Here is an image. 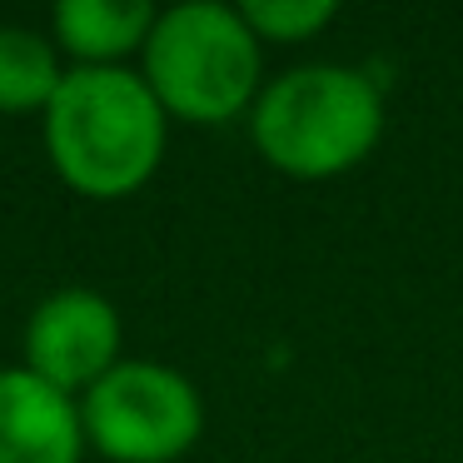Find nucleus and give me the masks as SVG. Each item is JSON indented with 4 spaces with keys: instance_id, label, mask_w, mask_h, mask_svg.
I'll return each instance as SVG.
<instances>
[{
    "instance_id": "obj_3",
    "label": "nucleus",
    "mask_w": 463,
    "mask_h": 463,
    "mask_svg": "<svg viewBox=\"0 0 463 463\" xmlns=\"http://www.w3.org/2000/svg\"><path fill=\"white\" fill-rule=\"evenodd\" d=\"M264 75V45L244 25L240 5L184 0L155 15L145 41V85L165 115L190 125H224L254 110Z\"/></svg>"
},
{
    "instance_id": "obj_4",
    "label": "nucleus",
    "mask_w": 463,
    "mask_h": 463,
    "mask_svg": "<svg viewBox=\"0 0 463 463\" xmlns=\"http://www.w3.org/2000/svg\"><path fill=\"white\" fill-rule=\"evenodd\" d=\"M80 429L115 463H175L200 443L204 399L170 364L120 359L80 399Z\"/></svg>"
},
{
    "instance_id": "obj_1",
    "label": "nucleus",
    "mask_w": 463,
    "mask_h": 463,
    "mask_svg": "<svg viewBox=\"0 0 463 463\" xmlns=\"http://www.w3.org/2000/svg\"><path fill=\"white\" fill-rule=\"evenodd\" d=\"M170 115L145 75L120 65H80L45 105V145L71 190L90 200H125L165 160Z\"/></svg>"
},
{
    "instance_id": "obj_7",
    "label": "nucleus",
    "mask_w": 463,
    "mask_h": 463,
    "mask_svg": "<svg viewBox=\"0 0 463 463\" xmlns=\"http://www.w3.org/2000/svg\"><path fill=\"white\" fill-rule=\"evenodd\" d=\"M145 0H61L55 5V41L85 65H115L120 55L145 51L155 31Z\"/></svg>"
},
{
    "instance_id": "obj_6",
    "label": "nucleus",
    "mask_w": 463,
    "mask_h": 463,
    "mask_svg": "<svg viewBox=\"0 0 463 463\" xmlns=\"http://www.w3.org/2000/svg\"><path fill=\"white\" fill-rule=\"evenodd\" d=\"M80 403L31 369H0V463H80Z\"/></svg>"
},
{
    "instance_id": "obj_5",
    "label": "nucleus",
    "mask_w": 463,
    "mask_h": 463,
    "mask_svg": "<svg viewBox=\"0 0 463 463\" xmlns=\"http://www.w3.org/2000/svg\"><path fill=\"white\" fill-rule=\"evenodd\" d=\"M120 364V314L95 289H61L25 324V369L65 399L90 393Z\"/></svg>"
},
{
    "instance_id": "obj_2",
    "label": "nucleus",
    "mask_w": 463,
    "mask_h": 463,
    "mask_svg": "<svg viewBox=\"0 0 463 463\" xmlns=\"http://www.w3.org/2000/svg\"><path fill=\"white\" fill-rule=\"evenodd\" d=\"M250 135L254 150L289 180H334L383 140V90L359 65H294L260 90Z\"/></svg>"
},
{
    "instance_id": "obj_8",
    "label": "nucleus",
    "mask_w": 463,
    "mask_h": 463,
    "mask_svg": "<svg viewBox=\"0 0 463 463\" xmlns=\"http://www.w3.org/2000/svg\"><path fill=\"white\" fill-rule=\"evenodd\" d=\"M61 65L55 51L25 25H0V110L31 115L45 110L61 90Z\"/></svg>"
},
{
    "instance_id": "obj_9",
    "label": "nucleus",
    "mask_w": 463,
    "mask_h": 463,
    "mask_svg": "<svg viewBox=\"0 0 463 463\" xmlns=\"http://www.w3.org/2000/svg\"><path fill=\"white\" fill-rule=\"evenodd\" d=\"M244 25L260 35V45H299L314 41L319 31H329L339 5L334 0H244L240 5Z\"/></svg>"
}]
</instances>
